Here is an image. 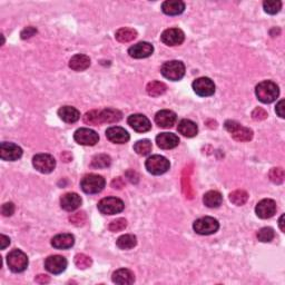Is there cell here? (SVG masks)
I'll return each mask as SVG.
<instances>
[{"label":"cell","instance_id":"obj_1","mask_svg":"<svg viewBox=\"0 0 285 285\" xmlns=\"http://www.w3.org/2000/svg\"><path fill=\"white\" fill-rule=\"evenodd\" d=\"M256 97L260 102L264 104H271L279 97V86L271 80H264L260 83L255 88Z\"/></svg>","mask_w":285,"mask_h":285},{"label":"cell","instance_id":"obj_2","mask_svg":"<svg viewBox=\"0 0 285 285\" xmlns=\"http://www.w3.org/2000/svg\"><path fill=\"white\" fill-rule=\"evenodd\" d=\"M105 178L101 175L89 174L86 175L80 182V187L86 194H97L101 193L105 187Z\"/></svg>","mask_w":285,"mask_h":285},{"label":"cell","instance_id":"obj_3","mask_svg":"<svg viewBox=\"0 0 285 285\" xmlns=\"http://www.w3.org/2000/svg\"><path fill=\"white\" fill-rule=\"evenodd\" d=\"M160 71L165 78L177 82L182 79L185 75V65L178 60L167 61L161 66Z\"/></svg>","mask_w":285,"mask_h":285},{"label":"cell","instance_id":"obj_4","mask_svg":"<svg viewBox=\"0 0 285 285\" xmlns=\"http://www.w3.org/2000/svg\"><path fill=\"white\" fill-rule=\"evenodd\" d=\"M225 128L229 132L235 141L237 142H249L253 138L252 129L248 128V127L242 126L235 121H226L225 122Z\"/></svg>","mask_w":285,"mask_h":285},{"label":"cell","instance_id":"obj_5","mask_svg":"<svg viewBox=\"0 0 285 285\" xmlns=\"http://www.w3.org/2000/svg\"><path fill=\"white\" fill-rule=\"evenodd\" d=\"M7 264L15 273L24 272L28 267V257L20 249H13L7 255Z\"/></svg>","mask_w":285,"mask_h":285},{"label":"cell","instance_id":"obj_6","mask_svg":"<svg viewBox=\"0 0 285 285\" xmlns=\"http://www.w3.org/2000/svg\"><path fill=\"white\" fill-rule=\"evenodd\" d=\"M145 166L148 173H151V174L161 175L168 171L169 167H171V164H169V160L166 157L160 155H153L146 160Z\"/></svg>","mask_w":285,"mask_h":285},{"label":"cell","instance_id":"obj_7","mask_svg":"<svg viewBox=\"0 0 285 285\" xmlns=\"http://www.w3.org/2000/svg\"><path fill=\"white\" fill-rule=\"evenodd\" d=\"M193 229L199 235H211L217 232L219 229V223L214 217L205 216L196 219L193 224Z\"/></svg>","mask_w":285,"mask_h":285},{"label":"cell","instance_id":"obj_8","mask_svg":"<svg viewBox=\"0 0 285 285\" xmlns=\"http://www.w3.org/2000/svg\"><path fill=\"white\" fill-rule=\"evenodd\" d=\"M98 210L102 214L115 215L124 210V202L117 197H105L98 203Z\"/></svg>","mask_w":285,"mask_h":285},{"label":"cell","instance_id":"obj_9","mask_svg":"<svg viewBox=\"0 0 285 285\" xmlns=\"http://www.w3.org/2000/svg\"><path fill=\"white\" fill-rule=\"evenodd\" d=\"M34 167L42 174H49L56 167V160L49 154H37L33 159Z\"/></svg>","mask_w":285,"mask_h":285},{"label":"cell","instance_id":"obj_10","mask_svg":"<svg viewBox=\"0 0 285 285\" xmlns=\"http://www.w3.org/2000/svg\"><path fill=\"white\" fill-rule=\"evenodd\" d=\"M74 140L79 145L94 146L98 142L99 136L95 130L89 128H79L74 134Z\"/></svg>","mask_w":285,"mask_h":285},{"label":"cell","instance_id":"obj_11","mask_svg":"<svg viewBox=\"0 0 285 285\" xmlns=\"http://www.w3.org/2000/svg\"><path fill=\"white\" fill-rule=\"evenodd\" d=\"M193 89L201 97H209L215 92V85L207 77H201L194 80Z\"/></svg>","mask_w":285,"mask_h":285},{"label":"cell","instance_id":"obj_12","mask_svg":"<svg viewBox=\"0 0 285 285\" xmlns=\"http://www.w3.org/2000/svg\"><path fill=\"white\" fill-rule=\"evenodd\" d=\"M0 156H1L2 160H17L22 156V149L18 145L13 144V142H1Z\"/></svg>","mask_w":285,"mask_h":285},{"label":"cell","instance_id":"obj_13","mask_svg":"<svg viewBox=\"0 0 285 285\" xmlns=\"http://www.w3.org/2000/svg\"><path fill=\"white\" fill-rule=\"evenodd\" d=\"M45 267L52 274H60L67 267V260L60 255L49 256L45 261Z\"/></svg>","mask_w":285,"mask_h":285},{"label":"cell","instance_id":"obj_14","mask_svg":"<svg viewBox=\"0 0 285 285\" xmlns=\"http://www.w3.org/2000/svg\"><path fill=\"white\" fill-rule=\"evenodd\" d=\"M128 125L137 133H146L151 130L152 124L149 119L142 114H134L128 117Z\"/></svg>","mask_w":285,"mask_h":285},{"label":"cell","instance_id":"obj_15","mask_svg":"<svg viewBox=\"0 0 285 285\" xmlns=\"http://www.w3.org/2000/svg\"><path fill=\"white\" fill-rule=\"evenodd\" d=\"M255 213L260 218H271L276 213V203L269 198L262 199L255 207Z\"/></svg>","mask_w":285,"mask_h":285},{"label":"cell","instance_id":"obj_16","mask_svg":"<svg viewBox=\"0 0 285 285\" xmlns=\"http://www.w3.org/2000/svg\"><path fill=\"white\" fill-rule=\"evenodd\" d=\"M185 39V35L182 30L178 28H169L161 34L160 40L167 46H178L183 44Z\"/></svg>","mask_w":285,"mask_h":285},{"label":"cell","instance_id":"obj_17","mask_svg":"<svg viewBox=\"0 0 285 285\" xmlns=\"http://www.w3.org/2000/svg\"><path fill=\"white\" fill-rule=\"evenodd\" d=\"M153 52H154L153 45L146 41L138 42V44L132 46V47L128 49L129 56L136 59L147 58V57L152 55Z\"/></svg>","mask_w":285,"mask_h":285},{"label":"cell","instance_id":"obj_18","mask_svg":"<svg viewBox=\"0 0 285 285\" xmlns=\"http://www.w3.org/2000/svg\"><path fill=\"white\" fill-rule=\"evenodd\" d=\"M106 137L115 144H126L129 141V134L127 133V130L118 126L109 127L106 130Z\"/></svg>","mask_w":285,"mask_h":285},{"label":"cell","instance_id":"obj_19","mask_svg":"<svg viewBox=\"0 0 285 285\" xmlns=\"http://www.w3.org/2000/svg\"><path fill=\"white\" fill-rule=\"evenodd\" d=\"M177 121V116L174 111L172 110H160L155 115V123L161 128H171L175 125Z\"/></svg>","mask_w":285,"mask_h":285},{"label":"cell","instance_id":"obj_20","mask_svg":"<svg viewBox=\"0 0 285 285\" xmlns=\"http://www.w3.org/2000/svg\"><path fill=\"white\" fill-rule=\"evenodd\" d=\"M80 205H82V197L78 194L67 193L61 196L60 206L65 211L72 212L78 209Z\"/></svg>","mask_w":285,"mask_h":285},{"label":"cell","instance_id":"obj_21","mask_svg":"<svg viewBox=\"0 0 285 285\" xmlns=\"http://www.w3.org/2000/svg\"><path fill=\"white\" fill-rule=\"evenodd\" d=\"M156 142L161 149H172L179 144V138L173 133H160L156 137Z\"/></svg>","mask_w":285,"mask_h":285},{"label":"cell","instance_id":"obj_22","mask_svg":"<svg viewBox=\"0 0 285 285\" xmlns=\"http://www.w3.org/2000/svg\"><path fill=\"white\" fill-rule=\"evenodd\" d=\"M114 283L121 284V285H129L133 284L135 281V275L130 269L127 268H119L116 272L113 273L111 276Z\"/></svg>","mask_w":285,"mask_h":285},{"label":"cell","instance_id":"obj_23","mask_svg":"<svg viewBox=\"0 0 285 285\" xmlns=\"http://www.w3.org/2000/svg\"><path fill=\"white\" fill-rule=\"evenodd\" d=\"M75 244V237L71 234H58L52 240V245L58 249H71Z\"/></svg>","mask_w":285,"mask_h":285},{"label":"cell","instance_id":"obj_24","mask_svg":"<svg viewBox=\"0 0 285 285\" xmlns=\"http://www.w3.org/2000/svg\"><path fill=\"white\" fill-rule=\"evenodd\" d=\"M123 114L122 111L114 108H106L99 110V122L102 124H113V123H117L122 119Z\"/></svg>","mask_w":285,"mask_h":285},{"label":"cell","instance_id":"obj_25","mask_svg":"<svg viewBox=\"0 0 285 285\" xmlns=\"http://www.w3.org/2000/svg\"><path fill=\"white\" fill-rule=\"evenodd\" d=\"M58 116L60 117L61 121L68 124H72L76 123L80 118V113L78 109H76L75 107L71 106H63L60 107L58 110Z\"/></svg>","mask_w":285,"mask_h":285},{"label":"cell","instance_id":"obj_26","mask_svg":"<svg viewBox=\"0 0 285 285\" xmlns=\"http://www.w3.org/2000/svg\"><path fill=\"white\" fill-rule=\"evenodd\" d=\"M185 9V3L179 0H167L161 5V10L168 16H176L182 14Z\"/></svg>","mask_w":285,"mask_h":285},{"label":"cell","instance_id":"obj_27","mask_svg":"<svg viewBox=\"0 0 285 285\" xmlns=\"http://www.w3.org/2000/svg\"><path fill=\"white\" fill-rule=\"evenodd\" d=\"M89 66H90L89 57L86 55H82V53L75 55L74 57H71V60H69V67L75 71H86Z\"/></svg>","mask_w":285,"mask_h":285},{"label":"cell","instance_id":"obj_28","mask_svg":"<svg viewBox=\"0 0 285 285\" xmlns=\"http://www.w3.org/2000/svg\"><path fill=\"white\" fill-rule=\"evenodd\" d=\"M177 130L179 134H182L185 137H194L198 133L197 125L194 122L190 121V119H183L178 123L177 126Z\"/></svg>","mask_w":285,"mask_h":285},{"label":"cell","instance_id":"obj_29","mask_svg":"<svg viewBox=\"0 0 285 285\" xmlns=\"http://www.w3.org/2000/svg\"><path fill=\"white\" fill-rule=\"evenodd\" d=\"M203 202L210 209H216L223 202V196L217 191H210L204 195Z\"/></svg>","mask_w":285,"mask_h":285},{"label":"cell","instance_id":"obj_30","mask_svg":"<svg viewBox=\"0 0 285 285\" xmlns=\"http://www.w3.org/2000/svg\"><path fill=\"white\" fill-rule=\"evenodd\" d=\"M116 244L121 249H130L136 246L137 238L133 234H125L118 237Z\"/></svg>","mask_w":285,"mask_h":285},{"label":"cell","instance_id":"obj_31","mask_svg":"<svg viewBox=\"0 0 285 285\" xmlns=\"http://www.w3.org/2000/svg\"><path fill=\"white\" fill-rule=\"evenodd\" d=\"M137 37V32L132 28H121L115 34V38L119 42H129Z\"/></svg>","mask_w":285,"mask_h":285},{"label":"cell","instance_id":"obj_32","mask_svg":"<svg viewBox=\"0 0 285 285\" xmlns=\"http://www.w3.org/2000/svg\"><path fill=\"white\" fill-rule=\"evenodd\" d=\"M167 87L166 85L161 82H152L147 85L146 87V90H147V94L152 97H159V96L163 95L165 91H166Z\"/></svg>","mask_w":285,"mask_h":285},{"label":"cell","instance_id":"obj_33","mask_svg":"<svg viewBox=\"0 0 285 285\" xmlns=\"http://www.w3.org/2000/svg\"><path fill=\"white\" fill-rule=\"evenodd\" d=\"M111 164V160L106 154H99L96 155L91 160V166L94 168H106L109 167Z\"/></svg>","mask_w":285,"mask_h":285},{"label":"cell","instance_id":"obj_34","mask_svg":"<svg viewBox=\"0 0 285 285\" xmlns=\"http://www.w3.org/2000/svg\"><path fill=\"white\" fill-rule=\"evenodd\" d=\"M134 151L136 152L138 155L146 156L152 152V142L149 140H142L138 141L136 144L134 145Z\"/></svg>","mask_w":285,"mask_h":285},{"label":"cell","instance_id":"obj_35","mask_svg":"<svg viewBox=\"0 0 285 285\" xmlns=\"http://www.w3.org/2000/svg\"><path fill=\"white\" fill-rule=\"evenodd\" d=\"M248 199H249V195L245 191L237 190V191L232 192V193L230 194V201L237 206L244 205V204L248 202Z\"/></svg>","mask_w":285,"mask_h":285},{"label":"cell","instance_id":"obj_36","mask_svg":"<svg viewBox=\"0 0 285 285\" xmlns=\"http://www.w3.org/2000/svg\"><path fill=\"white\" fill-rule=\"evenodd\" d=\"M275 234H274V230L271 229V227H263L257 233V238L259 241L263 242V243H268L271 242L273 238H274Z\"/></svg>","mask_w":285,"mask_h":285},{"label":"cell","instance_id":"obj_37","mask_svg":"<svg viewBox=\"0 0 285 285\" xmlns=\"http://www.w3.org/2000/svg\"><path fill=\"white\" fill-rule=\"evenodd\" d=\"M92 261L89 256L85 255V254H77L75 256V264L76 267L80 269H85L91 267Z\"/></svg>","mask_w":285,"mask_h":285},{"label":"cell","instance_id":"obj_38","mask_svg":"<svg viewBox=\"0 0 285 285\" xmlns=\"http://www.w3.org/2000/svg\"><path fill=\"white\" fill-rule=\"evenodd\" d=\"M268 177H269V179H271L274 184H282L284 182V177H285L283 168H281V167L272 168L271 171H269Z\"/></svg>","mask_w":285,"mask_h":285},{"label":"cell","instance_id":"obj_39","mask_svg":"<svg viewBox=\"0 0 285 285\" xmlns=\"http://www.w3.org/2000/svg\"><path fill=\"white\" fill-rule=\"evenodd\" d=\"M84 123L87 125H101V122H99V110H90L85 114Z\"/></svg>","mask_w":285,"mask_h":285},{"label":"cell","instance_id":"obj_40","mask_svg":"<svg viewBox=\"0 0 285 285\" xmlns=\"http://www.w3.org/2000/svg\"><path fill=\"white\" fill-rule=\"evenodd\" d=\"M263 7L265 13H267L269 15H275L279 13L282 8V2L281 1H264L263 2Z\"/></svg>","mask_w":285,"mask_h":285},{"label":"cell","instance_id":"obj_41","mask_svg":"<svg viewBox=\"0 0 285 285\" xmlns=\"http://www.w3.org/2000/svg\"><path fill=\"white\" fill-rule=\"evenodd\" d=\"M69 221H71V224L76 226H83L87 221V216L85 214V212H77V213L72 214L71 217H69Z\"/></svg>","mask_w":285,"mask_h":285},{"label":"cell","instance_id":"obj_42","mask_svg":"<svg viewBox=\"0 0 285 285\" xmlns=\"http://www.w3.org/2000/svg\"><path fill=\"white\" fill-rule=\"evenodd\" d=\"M126 226L127 221L125 218H117L110 223L108 229L110 232H121V231L126 229Z\"/></svg>","mask_w":285,"mask_h":285},{"label":"cell","instance_id":"obj_43","mask_svg":"<svg viewBox=\"0 0 285 285\" xmlns=\"http://www.w3.org/2000/svg\"><path fill=\"white\" fill-rule=\"evenodd\" d=\"M252 117L254 121H264L267 117V113L263 108H261V107H257V108L253 110Z\"/></svg>","mask_w":285,"mask_h":285},{"label":"cell","instance_id":"obj_44","mask_svg":"<svg viewBox=\"0 0 285 285\" xmlns=\"http://www.w3.org/2000/svg\"><path fill=\"white\" fill-rule=\"evenodd\" d=\"M1 213L3 216H11L15 213V205L14 203H6L3 204L2 207H1Z\"/></svg>","mask_w":285,"mask_h":285},{"label":"cell","instance_id":"obj_45","mask_svg":"<svg viewBox=\"0 0 285 285\" xmlns=\"http://www.w3.org/2000/svg\"><path fill=\"white\" fill-rule=\"evenodd\" d=\"M35 34H37V29L35 28V27H33V26H29V27H27V28H25L24 30H22L21 34H20V36H21L22 39H28V38L33 37Z\"/></svg>","mask_w":285,"mask_h":285},{"label":"cell","instance_id":"obj_46","mask_svg":"<svg viewBox=\"0 0 285 285\" xmlns=\"http://www.w3.org/2000/svg\"><path fill=\"white\" fill-rule=\"evenodd\" d=\"M125 182L123 180L122 177H117V178H115L113 182H111V187L113 188H117V190H121V188L124 187Z\"/></svg>","mask_w":285,"mask_h":285},{"label":"cell","instance_id":"obj_47","mask_svg":"<svg viewBox=\"0 0 285 285\" xmlns=\"http://www.w3.org/2000/svg\"><path fill=\"white\" fill-rule=\"evenodd\" d=\"M275 111L276 114L279 115V116L281 118H284V101L282 99V101H280L279 104L276 105V108H275Z\"/></svg>","mask_w":285,"mask_h":285},{"label":"cell","instance_id":"obj_48","mask_svg":"<svg viewBox=\"0 0 285 285\" xmlns=\"http://www.w3.org/2000/svg\"><path fill=\"white\" fill-rule=\"evenodd\" d=\"M36 282L39 283V284H46V283H49V281H51V279H49L48 275H45V274H39L36 276Z\"/></svg>","mask_w":285,"mask_h":285},{"label":"cell","instance_id":"obj_49","mask_svg":"<svg viewBox=\"0 0 285 285\" xmlns=\"http://www.w3.org/2000/svg\"><path fill=\"white\" fill-rule=\"evenodd\" d=\"M126 176L128 177L129 180L132 183H137L138 182V175L134 171H128L126 173Z\"/></svg>","mask_w":285,"mask_h":285},{"label":"cell","instance_id":"obj_50","mask_svg":"<svg viewBox=\"0 0 285 285\" xmlns=\"http://www.w3.org/2000/svg\"><path fill=\"white\" fill-rule=\"evenodd\" d=\"M0 242H1V249H5L7 246H8L10 244V238L7 237L6 235H1L0 236Z\"/></svg>","mask_w":285,"mask_h":285},{"label":"cell","instance_id":"obj_51","mask_svg":"<svg viewBox=\"0 0 285 285\" xmlns=\"http://www.w3.org/2000/svg\"><path fill=\"white\" fill-rule=\"evenodd\" d=\"M61 159H63L65 161H69L71 160V155L68 152H65L61 154Z\"/></svg>","mask_w":285,"mask_h":285},{"label":"cell","instance_id":"obj_52","mask_svg":"<svg viewBox=\"0 0 285 285\" xmlns=\"http://www.w3.org/2000/svg\"><path fill=\"white\" fill-rule=\"evenodd\" d=\"M279 225H280V229L282 232H284L285 229H284V215H282V216L280 217V221H279Z\"/></svg>","mask_w":285,"mask_h":285}]
</instances>
